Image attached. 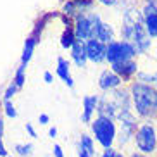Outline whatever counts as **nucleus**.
<instances>
[{"mask_svg":"<svg viewBox=\"0 0 157 157\" xmlns=\"http://www.w3.org/2000/svg\"><path fill=\"white\" fill-rule=\"evenodd\" d=\"M123 36L129 40V43L136 48V52H147L150 48V36L143 26L142 16L136 14V10H129L124 14L123 23Z\"/></svg>","mask_w":157,"mask_h":157,"instance_id":"1","label":"nucleus"},{"mask_svg":"<svg viewBox=\"0 0 157 157\" xmlns=\"http://www.w3.org/2000/svg\"><path fill=\"white\" fill-rule=\"evenodd\" d=\"M133 104L142 117H154L157 114V92L152 86L143 83H135L133 88Z\"/></svg>","mask_w":157,"mask_h":157,"instance_id":"2","label":"nucleus"},{"mask_svg":"<svg viewBox=\"0 0 157 157\" xmlns=\"http://www.w3.org/2000/svg\"><path fill=\"white\" fill-rule=\"evenodd\" d=\"M92 131L95 135V140L104 148H111L116 140V124L109 117L98 116L95 121H92Z\"/></svg>","mask_w":157,"mask_h":157,"instance_id":"3","label":"nucleus"},{"mask_svg":"<svg viewBox=\"0 0 157 157\" xmlns=\"http://www.w3.org/2000/svg\"><path fill=\"white\" fill-rule=\"evenodd\" d=\"M133 140L136 143V148L142 154L148 155V154L157 152V129L150 123H145V124L140 126L135 133Z\"/></svg>","mask_w":157,"mask_h":157,"instance_id":"4","label":"nucleus"},{"mask_svg":"<svg viewBox=\"0 0 157 157\" xmlns=\"http://www.w3.org/2000/svg\"><path fill=\"white\" fill-rule=\"evenodd\" d=\"M135 54H136V48L129 42H112L105 48V59L112 64L123 62V60H131Z\"/></svg>","mask_w":157,"mask_h":157,"instance_id":"5","label":"nucleus"},{"mask_svg":"<svg viewBox=\"0 0 157 157\" xmlns=\"http://www.w3.org/2000/svg\"><path fill=\"white\" fill-rule=\"evenodd\" d=\"M85 48H86V57L90 60H93V62H100V60L105 59V48L107 47H104V43L95 40V38L88 40Z\"/></svg>","mask_w":157,"mask_h":157,"instance_id":"6","label":"nucleus"},{"mask_svg":"<svg viewBox=\"0 0 157 157\" xmlns=\"http://www.w3.org/2000/svg\"><path fill=\"white\" fill-rule=\"evenodd\" d=\"M145 16H143V24L147 29L148 36H157V7L155 5L147 4L145 7Z\"/></svg>","mask_w":157,"mask_h":157,"instance_id":"7","label":"nucleus"},{"mask_svg":"<svg viewBox=\"0 0 157 157\" xmlns=\"http://www.w3.org/2000/svg\"><path fill=\"white\" fill-rule=\"evenodd\" d=\"M74 35L78 40H88V38H93V24L90 21V17H78L76 19V29H74Z\"/></svg>","mask_w":157,"mask_h":157,"instance_id":"8","label":"nucleus"},{"mask_svg":"<svg viewBox=\"0 0 157 157\" xmlns=\"http://www.w3.org/2000/svg\"><path fill=\"white\" fill-rule=\"evenodd\" d=\"M112 71H114L116 74H121L123 78H129V76L136 71V62H133V60L116 62V64H112Z\"/></svg>","mask_w":157,"mask_h":157,"instance_id":"9","label":"nucleus"},{"mask_svg":"<svg viewBox=\"0 0 157 157\" xmlns=\"http://www.w3.org/2000/svg\"><path fill=\"white\" fill-rule=\"evenodd\" d=\"M121 83V78L117 76V74L114 73V71H104L100 76V88H104V90H111V88H116L119 86Z\"/></svg>","mask_w":157,"mask_h":157,"instance_id":"10","label":"nucleus"},{"mask_svg":"<svg viewBox=\"0 0 157 157\" xmlns=\"http://www.w3.org/2000/svg\"><path fill=\"white\" fill-rule=\"evenodd\" d=\"M97 102H98V98L95 97V95L83 98L85 111H83V114H81V121H83V123H90V121H92V114H93V111H95V107H97Z\"/></svg>","mask_w":157,"mask_h":157,"instance_id":"11","label":"nucleus"},{"mask_svg":"<svg viewBox=\"0 0 157 157\" xmlns=\"http://www.w3.org/2000/svg\"><path fill=\"white\" fill-rule=\"evenodd\" d=\"M73 59L79 67H83L85 62H86V59H88L86 57V48H85V45L81 42H76L73 45Z\"/></svg>","mask_w":157,"mask_h":157,"instance_id":"12","label":"nucleus"},{"mask_svg":"<svg viewBox=\"0 0 157 157\" xmlns=\"http://www.w3.org/2000/svg\"><path fill=\"white\" fill-rule=\"evenodd\" d=\"M57 74L66 81L67 86H73V78L69 76V64L64 59H59V67H57Z\"/></svg>","mask_w":157,"mask_h":157,"instance_id":"13","label":"nucleus"},{"mask_svg":"<svg viewBox=\"0 0 157 157\" xmlns=\"http://www.w3.org/2000/svg\"><path fill=\"white\" fill-rule=\"evenodd\" d=\"M35 38H28L26 40V43H24V50H23V57H21V64H28V60L31 59L33 56V48H35Z\"/></svg>","mask_w":157,"mask_h":157,"instance_id":"14","label":"nucleus"},{"mask_svg":"<svg viewBox=\"0 0 157 157\" xmlns=\"http://www.w3.org/2000/svg\"><path fill=\"white\" fill-rule=\"evenodd\" d=\"M79 148H83L85 152H88L92 157L95 155V145H93V140L88 135H81V138H79Z\"/></svg>","mask_w":157,"mask_h":157,"instance_id":"15","label":"nucleus"},{"mask_svg":"<svg viewBox=\"0 0 157 157\" xmlns=\"http://www.w3.org/2000/svg\"><path fill=\"white\" fill-rule=\"evenodd\" d=\"M31 150H33V145L31 143H17L14 147V152L21 157H29L31 155Z\"/></svg>","mask_w":157,"mask_h":157,"instance_id":"16","label":"nucleus"},{"mask_svg":"<svg viewBox=\"0 0 157 157\" xmlns=\"http://www.w3.org/2000/svg\"><path fill=\"white\" fill-rule=\"evenodd\" d=\"M74 35L71 29H67V31H64L62 33V38H60V45L64 47V48H67V47H73L74 43H76V40H74Z\"/></svg>","mask_w":157,"mask_h":157,"instance_id":"17","label":"nucleus"},{"mask_svg":"<svg viewBox=\"0 0 157 157\" xmlns=\"http://www.w3.org/2000/svg\"><path fill=\"white\" fill-rule=\"evenodd\" d=\"M14 81H16L14 85H16L17 88L23 86V83H24V64H21V66L17 67V71H16V79H14Z\"/></svg>","mask_w":157,"mask_h":157,"instance_id":"18","label":"nucleus"},{"mask_svg":"<svg viewBox=\"0 0 157 157\" xmlns=\"http://www.w3.org/2000/svg\"><path fill=\"white\" fill-rule=\"evenodd\" d=\"M4 107H5V114L9 116V117H16V116H17V112H16V109H14V105H12L10 100H5Z\"/></svg>","mask_w":157,"mask_h":157,"instance_id":"19","label":"nucleus"},{"mask_svg":"<svg viewBox=\"0 0 157 157\" xmlns=\"http://www.w3.org/2000/svg\"><path fill=\"white\" fill-rule=\"evenodd\" d=\"M102 157H124V155H123L121 152H117L116 148H112V147H111V148H105V150H104Z\"/></svg>","mask_w":157,"mask_h":157,"instance_id":"20","label":"nucleus"},{"mask_svg":"<svg viewBox=\"0 0 157 157\" xmlns=\"http://www.w3.org/2000/svg\"><path fill=\"white\" fill-rule=\"evenodd\" d=\"M16 90H17V86H16V85H10V86L5 90V95H4L5 100H10V97H12V95L16 93Z\"/></svg>","mask_w":157,"mask_h":157,"instance_id":"21","label":"nucleus"},{"mask_svg":"<svg viewBox=\"0 0 157 157\" xmlns=\"http://www.w3.org/2000/svg\"><path fill=\"white\" fill-rule=\"evenodd\" d=\"M26 131H28V135L31 138H36V131H35V128H33L29 123H26Z\"/></svg>","mask_w":157,"mask_h":157,"instance_id":"22","label":"nucleus"},{"mask_svg":"<svg viewBox=\"0 0 157 157\" xmlns=\"http://www.w3.org/2000/svg\"><path fill=\"white\" fill-rule=\"evenodd\" d=\"M54 155L56 157H64V152H62L60 145H54Z\"/></svg>","mask_w":157,"mask_h":157,"instance_id":"23","label":"nucleus"},{"mask_svg":"<svg viewBox=\"0 0 157 157\" xmlns=\"http://www.w3.org/2000/svg\"><path fill=\"white\" fill-rule=\"evenodd\" d=\"M0 157H7V150H5L4 142H2V135H0Z\"/></svg>","mask_w":157,"mask_h":157,"instance_id":"24","label":"nucleus"},{"mask_svg":"<svg viewBox=\"0 0 157 157\" xmlns=\"http://www.w3.org/2000/svg\"><path fill=\"white\" fill-rule=\"evenodd\" d=\"M48 123V116L47 114H40V124H47Z\"/></svg>","mask_w":157,"mask_h":157,"instance_id":"25","label":"nucleus"},{"mask_svg":"<svg viewBox=\"0 0 157 157\" xmlns=\"http://www.w3.org/2000/svg\"><path fill=\"white\" fill-rule=\"evenodd\" d=\"M78 155H79V157H92L88 152H85L83 148H79V147H78Z\"/></svg>","mask_w":157,"mask_h":157,"instance_id":"26","label":"nucleus"},{"mask_svg":"<svg viewBox=\"0 0 157 157\" xmlns=\"http://www.w3.org/2000/svg\"><path fill=\"white\" fill-rule=\"evenodd\" d=\"M48 135H50V138H56V136H57V128H50Z\"/></svg>","mask_w":157,"mask_h":157,"instance_id":"27","label":"nucleus"},{"mask_svg":"<svg viewBox=\"0 0 157 157\" xmlns=\"http://www.w3.org/2000/svg\"><path fill=\"white\" fill-rule=\"evenodd\" d=\"M43 78H45L47 83H52V74L50 73H45V74H43Z\"/></svg>","mask_w":157,"mask_h":157,"instance_id":"28","label":"nucleus"},{"mask_svg":"<svg viewBox=\"0 0 157 157\" xmlns=\"http://www.w3.org/2000/svg\"><path fill=\"white\" fill-rule=\"evenodd\" d=\"M129 157H148L147 154H142V152H133Z\"/></svg>","mask_w":157,"mask_h":157,"instance_id":"29","label":"nucleus"},{"mask_svg":"<svg viewBox=\"0 0 157 157\" xmlns=\"http://www.w3.org/2000/svg\"><path fill=\"white\" fill-rule=\"evenodd\" d=\"M100 2H102V4H105V5H114L117 0H100Z\"/></svg>","mask_w":157,"mask_h":157,"instance_id":"30","label":"nucleus"},{"mask_svg":"<svg viewBox=\"0 0 157 157\" xmlns=\"http://www.w3.org/2000/svg\"><path fill=\"white\" fill-rule=\"evenodd\" d=\"M147 2H148L150 5H155V7H157V0H147Z\"/></svg>","mask_w":157,"mask_h":157,"instance_id":"31","label":"nucleus"}]
</instances>
